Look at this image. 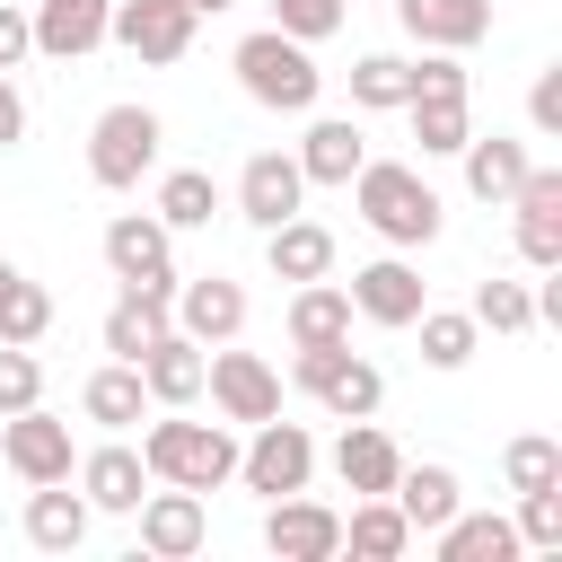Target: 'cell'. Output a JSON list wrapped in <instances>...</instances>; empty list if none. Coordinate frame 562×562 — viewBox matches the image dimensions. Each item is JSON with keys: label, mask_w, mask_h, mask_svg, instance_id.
Here are the masks:
<instances>
[{"label": "cell", "mask_w": 562, "mask_h": 562, "mask_svg": "<svg viewBox=\"0 0 562 562\" xmlns=\"http://www.w3.org/2000/svg\"><path fill=\"white\" fill-rule=\"evenodd\" d=\"M228 70H237V88H246L255 105H272V114H316V97H325L316 53H307L299 35H281V26H255V35L228 53Z\"/></svg>", "instance_id": "7a4b0ae2"}, {"label": "cell", "mask_w": 562, "mask_h": 562, "mask_svg": "<svg viewBox=\"0 0 562 562\" xmlns=\"http://www.w3.org/2000/svg\"><path fill=\"white\" fill-rule=\"evenodd\" d=\"M299 202H307V176H299V158H290V149H255V158L237 167V220L281 228Z\"/></svg>", "instance_id": "2e32d148"}, {"label": "cell", "mask_w": 562, "mask_h": 562, "mask_svg": "<svg viewBox=\"0 0 562 562\" xmlns=\"http://www.w3.org/2000/svg\"><path fill=\"white\" fill-rule=\"evenodd\" d=\"M105 272L140 290H176V228L158 211H114L105 220Z\"/></svg>", "instance_id": "ba28073f"}, {"label": "cell", "mask_w": 562, "mask_h": 562, "mask_svg": "<svg viewBox=\"0 0 562 562\" xmlns=\"http://www.w3.org/2000/svg\"><path fill=\"white\" fill-rule=\"evenodd\" d=\"M0 457H9V474H18V483H70V465H79L70 422H61V413H44V404L0 413Z\"/></svg>", "instance_id": "9c48e42d"}, {"label": "cell", "mask_w": 562, "mask_h": 562, "mask_svg": "<svg viewBox=\"0 0 562 562\" xmlns=\"http://www.w3.org/2000/svg\"><path fill=\"white\" fill-rule=\"evenodd\" d=\"M88 492H70V483H26V544L35 553H79L88 544Z\"/></svg>", "instance_id": "cb8c5ba5"}, {"label": "cell", "mask_w": 562, "mask_h": 562, "mask_svg": "<svg viewBox=\"0 0 562 562\" xmlns=\"http://www.w3.org/2000/svg\"><path fill=\"white\" fill-rule=\"evenodd\" d=\"M70 474H79L88 509H114V518H132V509H140V492H149V465H140V448H123V439L88 448V457H79Z\"/></svg>", "instance_id": "44dd1931"}, {"label": "cell", "mask_w": 562, "mask_h": 562, "mask_svg": "<svg viewBox=\"0 0 562 562\" xmlns=\"http://www.w3.org/2000/svg\"><path fill=\"white\" fill-rule=\"evenodd\" d=\"M263 553L272 562H334L342 553V509L334 501H307V492L263 501Z\"/></svg>", "instance_id": "30bf717a"}, {"label": "cell", "mask_w": 562, "mask_h": 562, "mask_svg": "<svg viewBox=\"0 0 562 562\" xmlns=\"http://www.w3.org/2000/svg\"><path fill=\"white\" fill-rule=\"evenodd\" d=\"M386 501H395V509H404V527H413V536H430V527H439V518H448V509H457V501H465V483H457V474H448V465H404V474H395V492H386Z\"/></svg>", "instance_id": "1f68e13d"}, {"label": "cell", "mask_w": 562, "mask_h": 562, "mask_svg": "<svg viewBox=\"0 0 562 562\" xmlns=\"http://www.w3.org/2000/svg\"><path fill=\"white\" fill-rule=\"evenodd\" d=\"M307 342H351V290L325 272V281H290V351Z\"/></svg>", "instance_id": "484cf974"}, {"label": "cell", "mask_w": 562, "mask_h": 562, "mask_svg": "<svg viewBox=\"0 0 562 562\" xmlns=\"http://www.w3.org/2000/svg\"><path fill=\"white\" fill-rule=\"evenodd\" d=\"M290 378H299V386H307L334 422H360V413H378V404H386V378H378L351 342H307Z\"/></svg>", "instance_id": "5b68a950"}, {"label": "cell", "mask_w": 562, "mask_h": 562, "mask_svg": "<svg viewBox=\"0 0 562 562\" xmlns=\"http://www.w3.org/2000/svg\"><path fill=\"white\" fill-rule=\"evenodd\" d=\"M527 123H536L544 140L562 132V61H553V70H536V88H527Z\"/></svg>", "instance_id": "b9f144b4"}, {"label": "cell", "mask_w": 562, "mask_h": 562, "mask_svg": "<svg viewBox=\"0 0 562 562\" xmlns=\"http://www.w3.org/2000/svg\"><path fill=\"white\" fill-rule=\"evenodd\" d=\"M202 386H211V404H220V422H272L281 413V369L263 360V351H228V342H211L202 351Z\"/></svg>", "instance_id": "8992f818"}, {"label": "cell", "mask_w": 562, "mask_h": 562, "mask_svg": "<svg viewBox=\"0 0 562 562\" xmlns=\"http://www.w3.org/2000/svg\"><path fill=\"white\" fill-rule=\"evenodd\" d=\"M140 553H158V562H184V553H202V536H211V509H202V492H184V483H158V492H140Z\"/></svg>", "instance_id": "7c38bea8"}, {"label": "cell", "mask_w": 562, "mask_h": 562, "mask_svg": "<svg viewBox=\"0 0 562 562\" xmlns=\"http://www.w3.org/2000/svg\"><path fill=\"white\" fill-rule=\"evenodd\" d=\"M105 18H114V0H35L26 9V35H35L44 61H79V53L105 44Z\"/></svg>", "instance_id": "e0dca14e"}, {"label": "cell", "mask_w": 562, "mask_h": 562, "mask_svg": "<svg viewBox=\"0 0 562 562\" xmlns=\"http://www.w3.org/2000/svg\"><path fill=\"white\" fill-rule=\"evenodd\" d=\"M509 211H518V255H527V272H553V263H562V167H527L518 193H509Z\"/></svg>", "instance_id": "4fadbf2b"}, {"label": "cell", "mask_w": 562, "mask_h": 562, "mask_svg": "<svg viewBox=\"0 0 562 562\" xmlns=\"http://www.w3.org/2000/svg\"><path fill=\"white\" fill-rule=\"evenodd\" d=\"M342 193H351V211H360L395 255L439 237V193H430V176L404 167V158H360V176H351Z\"/></svg>", "instance_id": "6da1fadb"}, {"label": "cell", "mask_w": 562, "mask_h": 562, "mask_svg": "<svg viewBox=\"0 0 562 562\" xmlns=\"http://www.w3.org/2000/svg\"><path fill=\"white\" fill-rule=\"evenodd\" d=\"M483 334H536V290L527 281H474V307H465Z\"/></svg>", "instance_id": "8d00e7d4"}, {"label": "cell", "mask_w": 562, "mask_h": 562, "mask_svg": "<svg viewBox=\"0 0 562 562\" xmlns=\"http://www.w3.org/2000/svg\"><path fill=\"white\" fill-rule=\"evenodd\" d=\"M53 334V290L26 281L9 255H0V342H44Z\"/></svg>", "instance_id": "d6a6232c"}, {"label": "cell", "mask_w": 562, "mask_h": 562, "mask_svg": "<svg viewBox=\"0 0 562 562\" xmlns=\"http://www.w3.org/2000/svg\"><path fill=\"white\" fill-rule=\"evenodd\" d=\"M132 369H140L149 404H167V413H184V404L202 395V342H193V334H176V325H167V334H158Z\"/></svg>", "instance_id": "603a6c76"}, {"label": "cell", "mask_w": 562, "mask_h": 562, "mask_svg": "<svg viewBox=\"0 0 562 562\" xmlns=\"http://www.w3.org/2000/svg\"><path fill=\"white\" fill-rule=\"evenodd\" d=\"M211 211H220L211 167H167V176H158V220H167V228H211Z\"/></svg>", "instance_id": "836d02e7"}, {"label": "cell", "mask_w": 562, "mask_h": 562, "mask_svg": "<svg viewBox=\"0 0 562 562\" xmlns=\"http://www.w3.org/2000/svg\"><path fill=\"white\" fill-rule=\"evenodd\" d=\"M193 0H114V18H105V44H123V53H140V61H184L193 53Z\"/></svg>", "instance_id": "8fae6325"}, {"label": "cell", "mask_w": 562, "mask_h": 562, "mask_svg": "<svg viewBox=\"0 0 562 562\" xmlns=\"http://www.w3.org/2000/svg\"><path fill=\"white\" fill-rule=\"evenodd\" d=\"M140 465H149V483L220 492V483H237V439H228V422H149Z\"/></svg>", "instance_id": "3957f363"}, {"label": "cell", "mask_w": 562, "mask_h": 562, "mask_svg": "<svg viewBox=\"0 0 562 562\" xmlns=\"http://www.w3.org/2000/svg\"><path fill=\"white\" fill-rule=\"evenodd\" d=\"M413 325H422V360H430V369H465L474 342H483V325H474L465 307H422Z\"/></svg>", "instance_id": "d590c367"}, {"label": "cell", "mask_w": 562, "mask_h": 562, "mask_svg": "<svg viewBox=\"0 0 562 562\" xmlns=\"http://www.w3.org/2000/svg\"><path fill=\"white\" fill-rule=\"evenodd\" d=\"M457 158H465V193H474V202H509V193H518V176L536 167V158H527V140H509V132H492V140H483V132H465V149H457Z\"/></svg>", "instance_id": "f1b7e54d"}, {"label": "cell", "mask_w": 562, "mask_h": 562, "mask_svg": "<svg viewBox=\"0 0 562 562\" xmlns=\"http://www.w3.org/2000/svg\"><path fill=\"white\" fill-rule=\"evenodd\" d=\"M263 263H272V281H325L334 272V228L290 211L281 228H263Z\"/></svg>", "instance_id": "d4e9b609"}, {"label": "cell", "mask_w": 562, "mask_h": 562, "mask_svg": "<svg viewBox=\"0 0 562 562\" xmlns=\"http://www.w3.org/2000/svg\"><path fill=\"white\" fill-rule=\"evenodd\" d=\"M395 18L422 53H474L492 35V0H395Z\"/></svg>", "instance_id": "ac0fdd59"}, {"label": "cell", "mask_w": 562, "mask_h": 562, "mask_svg": "<svg viewBox=\"0 0 562 562\" xmlns=\"http://www.w3.org/2000/svg\"><path fill=\"white\" fill-rule=\"evenodd\" d=\"M149 167H158V114L149 105H105L88 123V176L105 193H132Z\"/></svg>", "instance_id": "277c9868"}, {"label": "cell", "mask_w": 562, "mask_h": 562, "mask_svg": "<svg viewBox=\"0 0 562 562\" xmlns=\"http://www.w3.org/2000/svg\"><path fill=\"white\" fill-rule=\"evenodd\" d=\"M290 158H299V176H307V184H334V193H342V184L360 176V158H369V132H360L351 114H316V123H307V140H299Z\"/></svg>", "instance_id": "ffe728a7"}, {"label": "cell", "mask_w": 562, "mask_h": 562, "mask_svg": "<svg viewBox=\"0 0 562 562\" xmlns=\"http://www.w3.org/2000/svg\"><path fill=\"white\" fill-rule=\"evenodd\" d=\"M79 413H88L97 430H132V422L149 413V386H140V369H132V360H105V369L79 386Z\"/></svg>", "instance_id": "f546056e"}, {"label": "cell", "mask_w": 562, "mask_h": 562, "mask_svg": "<svg viewBox=\"0 0 562 562\" xmlns=\"http://www.w3.org/2000/svg\"><path fill=\"white\" fill-rule=\"evenodd\" d=\"M430 544H439V562H518V553H527L501 509H465V501L430 527Z\"/></svg>", "instance_id": "7402d4cb"}, {"label": "cell", "mask_w": 562, "mask_h": 562, "mask_svg": "<svg viewBox=\"0 0 562 562\" xmlns=\"http://www.w3.org/2000/svg\"><path fill=\"white\" fill-rule=\"evenodd\" d=\"M167 299H176V290H140V281H123V290H114V307H105V351H114V360H140V351L176 325V316H167Z\"/></svg>", "instance_id": "4316f807"}, {"label": "cell", "mask_w": 562, "mask_h": 562, "mask_svg": "<svg viewBox=\"0 0 562 562\" xmlns=\"http://www.w3.org/2000/svg\"><path fill=\"white\" fill-rule=\"evenodd\" d=\"M422 307H430V290H422V272H413L404 255H378V263H360V272H351V316H369V325L404 334Z\"/></svg>", "instance_id": "5bb4252c"}, {"label": "cell", "mask_w": 562, "mask_h": 562, "mask_svg": "<svg viewBox=\"0 0 562 562\" xmlns=\"http://www.w3.org/2000/svg\"><path fill=\"white\" fill-rule=\"evenodd\" d=\"M26 140V97L9 88V70H0V149H18Z\"/></svg>", "instance_id": "ee69618b"}, {"label": "cell", "mask_w": 562, "mask_h": 562, "mask_svg": "<svg viewBox=\"0 0 562 562\" xmlns=\"http://www.w3.org/2000/svg\"><path fill=\"white\" fill-rule=\"evenodd\" d=\"M35 53V35H26V0H0V70H18Z\"/></svg>", "instance_id": "7bdbcfd3"}, {"label": "cell", "mask_w": 562, "mask_h": 562, "mask_svg": "<svg viewBox=\"0 0 562 562\" xmlns=\"http://www.w3.org/2000/svg\"><path fill=\"white\" fill-rule=\"evenodd\" d=\"M518 544L527 553H562V483H536V492H518Z\"/></svg>", "instance_id": "f35d334b"}, {"label": "cell", "mask_w": 562, "mask_h": 562, "mask_svg": "<svg viewBox=\"0 0 562 562\" xmlns=\"http://www.w3.org/2000/svg\"><path fill=\"white\" fill-rule=\"evenodd\" d=\"M220 9H237V0H193V18H220Z\"/></svg>", "instance_id": "f6af8a7d"}, {"label": "cell", "mask_w": 562, "mask_h": 562, "mask_svg": "<svg viewBox=\"0 0 562 562\" xmlns=\"http://www.w3.org/2000/svg\"><path fill=\"white\" fill-rule=\"evenodd\" d=\"M413 97V61L404 53H360L351 61V105L360 114H386V105H404Z\"/></svg>", "instance_id": "e575fe53"}, {"label": "cell", "mask_w": 562, "mask_h": 562, "mask_svg": "<svg viewBox=\"0 0 562 562\" xmlns=\"http://www.w3.org/2000/svg\"><path fill=\"white\" fill-rule=\"evenodd\" d=\"M307 474H316V439L299 430V422H255V439L237 448V483L255 492V501H281V492H307Z\"/></svg>", "instance_id": "52a82bcc"}, {"label": "cell", "mask_w": 562, "mask_h": 562, "mask_svg": "<svg viewBox=\"0 0 562 562\" xmlns=\"http://www.w3.org/2000/svg\"><path fill=\"white\" fill-rule=\"evenodd\" d=\"M334 474H342V492L351 501H369V492H395V474H404V448L360 413V422H342V439H334Z\"/></svg>", "instance_id": "d6986e66"}, {"label": "cell", "mask_w": 562, "mask_h": 562, "mask_svg": "<svg viewBox=\"0 0 562 562\" xmlns=\"http://www.w3.org/2000/svg\"><path fill=\"white\" fill-rule=\"evenodd\" d=\"M465 97H474V88H422V97H404L422 158H457V149H465V132H474V105H465Z\"/></svg>", "instance_id": "83f0119b"}, {"label": "cell", "mask_w": 562, "mask_h": 562, "mask_svg": "<svg viewBox=\"0 0 562 562\" xmlns=\"http://www.w3.org/2000/svg\"><path fill=\"white\" fill-rule=\"evenodd\" d=\"M26 404H44V360L35 342H0V413H26Z\"/></svg>", "instance_id": "ab89813d"}, {"label": "cell", "mask_w": 562, "mask_h": 562, "mask_svg": "<svg viewBox=\"0 0 562 562\" xmlns=\"http://www.w3.org/2000/svg\"><path fill=\"white\" fill-rule=\"evenodd\" d=\"M167 316H176V334H193V342L211 351V342H237V334H246V290H237L228 272H202V281H176Z\"/></svg>", "instance_id": "9a60e30c"}, {"label": "cell", "mask_w": 562, "mask_h": 562, "mask_svg": "<svg viewBox=\"0 0 562 562\" xmlns=\"http://www.w3.org/2000/svg\"><path fill=\"white\" fill-rule=\"evenodd\" d=\"M342 544H351L360 562H404V553H413V527H404V509H395L386 492H369V501H351Z\"/></svg>", "instance_id": "4dcf8cb0"}, {"label": "cell", "mask_w": 562, "mask_h": 562, "mask_svg": "<svg viewBox=\"0 0 562 562\" xmlns=\"http://www.w3.org/2000/svg\"><path fill=\"white\" fill-rule=\"evenodd\" d=\"M501 474H509V492H536V483H562V439H544V430H527V439H509V448H501Z\"/></svg>", "instance_id": "74e56055"}, {"label": "cell", "mask_w": 562, "mask_h": 562, "mask_svg": "<svg viewBox=\"0 0 562 562\" xmlns=\"http://www.w3.org/2000/svg\"><path fill=\"white\" fill-rule=\"evenodd\" d=\"M342 18H351V0H272V26L299 35V44H325Z\"/></svg>", "instance_id": "60d3db41"}]
</instances>
